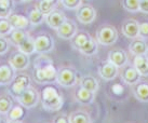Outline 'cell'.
<instances>
[{
  "label": "cell",
  "mask_w": 148,
  "mask_h": 123,
  "mask_svg": "<svg viewBox=\"0 0 148 123\" xmlns=\"http://www.w3.org/2000/svg\"><path fill=\"white\" fill-rule=\"evenodd\" d=\"M58 68L52 58L45 54H40L34 66V79L39 84H51L56 82Z\"/></svg>",
  "instance_id": "6da1fadb"
},
{
  "label": "cell",
  "mask_w": 148,
  "mask_h": 123,
  "mask_svg": "<svg viewBox=\"0 0 148 123\" xmlns=\"http://www.w3.org/2000/svg\"><path fill=\"white\" fill-rule=\"evenodd\" d=\"M40 99H41L42 107L50 112L60 111L64 105V97L62 93L58 91L56 86L51 85V84H47L42 89Z\"/></svg>",
  "instance_id": "7a4b0ae2"
},
{
  "label": "cell",
  "mask_w": 148,
  "mask_h": 123,
  "mask_svg": "<svg viewBox=\"0 0 148 123\" xmlns=\"http://www.w3.org/2000/svg\"><path fill=\"white\" fill-rule=\"evenodd\" d=\"M78 71L73 66H62L58 69V76H56V82L61 86L64 87H73L77 85L79 81Z\"/></svg>",
  "instance_id": "3957f363"
},
{
  "label": "cell",
  "mask_w": 148,
  "mask_h": 123,
  "mask_svg": "<svg viewBox=\"0 0 148 123\" xmlns=\"http://www.w3.org/2000/svg\"><path fill=\"white\" fill-rule=\"evenodd\" d=\"M119 33L114 25L103 24L96 29V41L102 45H112L118 41Z\"/></svg>",
  "instance_id": "277c9868"
},
{
  "label": "cell",
  "mask_w": 148,
  "mask_h": 123,
  "mask_svg": "<svg viewBox=\"0 0 148 123\" xmlns=\"http://www.w3.org/2000/svg\"><path fill=\"white\" fill-rule=\"evenodd\" d=\"M8 85V93L12 97L17 98L29 85H32V80H30L28 74H20L17 76H14L13 80L9 83Z\"/></svg>",
  "instance_id": "5b68a950"
},
{
  "label": "cell",
  "mask_w": 148,
  "mask_h": 123,
  "mask_svg": "<svg viewBox=\"0 0 148 123\" xmlns=\"http://www.w3.org/2000/svg\"><path fill=\"white\" fill-rule=\"evenodd\" d=\"M16 99L20 104L26 107V109H30L37 106L40 102V93L36 87L29 85Z\"/></svg>",
  "instance_id": "8992f818"
},
{
  "label": "cell",
  "mask_w": 148,
  "mask_h": 123,
  "mask_svg": "<svg viewBox=\"0 0 148 123\" xmlns=\"http://www.w3.org/2000/svg\"><path fill=\"white\" fill-rule=\"evenodd\" d=\"M96 9L91 4H81L76 9V17L79 23L83 25H90L96 18Z\"/></svg>",
  "instance_id": "52a82bcc"
},
{
  "label": "cell",
  "mask_w": 148,
  "mask_h": 123,
  "mask_svg": "<svg viewBox=\"0 0 148 123\" xmlns=\"http://www.w3.org/2000/svg\"><path fill=\"white\" fill-rule=\"evenodd\" d=\"M36 52L40 54H45L51 52L54 49V39L48 33H42L34 38Z\"/></svg>",
  "instance_id": "ba28073f"
},
{
  "label": "cell",
  "mask_w": 148,
  "mask_h": 123,
  "mask_svg": "<svg viewBox=\"0 0 148 123\" xmlns=\"http://www.w3.org/2000/svg\"><path fill=\"white\" fill-rule=\"evenodd\" d=\"M119 76L122 79V81L127 85H134L136 82H138L142 79V76L133 65L127 64L125 66L119 68Z\"/></svg>",
  "instance_id": "9c48e42d"
},
{
  "label": "cell",
  "mask_w": 148,
  "mask_h": 123,
  "mask_svg": "<svg viewBox=\"0 0 148 123\" xmlns=\"http://www.w3.org/2000/svg\"><path fill=\"white\" fill-rule=\"evenodd\" d=\"M97 72L101 78L105 81H111L119 76V68L108 59L101 63L97 67Z\"/></svg>",
  "instance_id": "30bf717a"
},
{
  "label": "cell",
  "mask_w": 148,
  "mask_h": 123,
  "mask_svg": "<svg viewBox=\"0 0 148 123\" xmlns=\"http://www.w3.org/2000/svg\"><path fill=\"white\" fill-rule=\"evenodd\" d=\"M77 31H78V26L76 22L69 18H66L64 23L56 29L58 36L64 40H70L77 33Z\"/></svg>",
  "instance_id": "8fae6325"
},
{
  "label": "cell",
  "mask_w": 148,
  "mask_h": 123,
  "mask_svg": "<svg viewBox=\"0 0 148 123\" xmlns=\"http://www.w3.org/2000/svg\"><path fill=\"white\" fill-rule=\"evenodd\" d=\"M29 55L23 53L22 51L17 50L11 54L9 57V64L12 66L14 70H24L29 66Z\"/></svg>",
  "instance_id": "7c38bea8"
},
{
  "label": "cell",
  "mask_w": 148,
  "mask_h": 123,
  "mask_svg": "<svg viewBox=\"0 0 148 123\" xmlns=\"http://www.w3.org/2000/svg\"><path fill=\"white\" fill-rule=\"evenodd\" d=\"M107 59L111 62L112 64H115L118 68H121V67L125 66L127 64H129V56H127V52L124 50L120 49V48L111 49L108 52Z\"/></svg>",
  "instance_id": "4fadbf2b"
},
{
  "label": "cell",
  "mask_w": 148,
  "mask_h": 123,
  "mask_svg": "<svg viewBox=\"0 0 148 123\" xmlns=\"http://www.w3.org/2000/svg\"><path fill=\"white\" fill-rule=\"evenodd\" d=\"M138 25L140 23L134 18H127L121 24V33L127 39H135L138 37Z\"/></svg>",
  "instance_id": "5bb4252c"
},
{
  "label": "cell",
  "mask_w": 148,
  "mask_h": 123,
  "mask_svg": "<svg viewBox=\"0 0 148 123\" xmlns=\"http://www.w3.org/2000/svg\"><path fill=\"white\" fill-rule=\"evenodd\" d=\"M66 18H67V17H66L65 13L63 12V11L58 10V9H54V10H52L49 14L45 15V22L48 24V26H49L50 28L56 30V29L64 23V20H65Z\"/></svg>",
  "instance_id": "9a60e30c"
},
{
  "label": "cell",
  "mask_w": 148,
  "mask_h": 123,
  "mask_svg": "<svg viewBox=\"0 0 148 123\" xmlns=\"http://www.w3.org/2000/svg\"><path fill=\"white\" fill-rule=\"evenodd\" d=\"M5 115H7V122H23L26 117V107L17 102L15 105H12Z\"/></svg>",
  "instance_id": "2e32d148"
},
{
  "label": "cell",
  "mask_w": 148,
  "mask_h": 123,
  "mask_svg": "<svg viewBox=\"0 0 148 123\" xmlns=\"http://www.w3.org/2000/svg\"><path fill=\"white\" fill-rule=\"evenodd\" d=\"M132 89L133 95L140 102H148V81L140 79L138 82H136Z\"/></svg>",
  "instance_id": "e0dca14e"
},
{
  "label": "cell",
  "mask_w": 148,
  "mask_h": 123,
  "mask_svg": "<svg viewBox=\"0 0 148 123\" xmlns=\"http://www.w3.org/2000/svg\"><path fill=\"white\" fill-rule=\"evenodd\" d=\"M131 43L129 44V51L130 53L136 55H147L148 54V44L144 39L137 37L135 39H132Z\"/></svg>",
  "instance_id": "ac0fdd59"
},
{
  "label": "cell",
  "mask_w": 148,
  "mask_h": 123,
  "mask_svg": "<svg viewBox=\"0 0 148 123\" xmlns=\"http://www.w3.org/2000/svg\"><path fill=\"white\" fill-rule=\"evenodd\" d=\"M75 99H76V102L83 104V105H91L95 100V94L79 85L78 90L75 93Z\"/></svg>",
  "instance_id": "d6986e66"
},
{
  "label": "cell",
  "mask_w": 148,
  "mask_h": 123,
  "mask_svg": "<svg viewBox=\"0 0 148 123\" xmlns=\"http://www.w3.org/2000/svg\"><path fill=\"white\" fill-rule=\"evenodd\" d=\"M69 123H92L93 119L91 115L84 109H77L68 115Z\"/></svg>",
  "instance_id": "ffe728a7"
},
{
  "label": "cell",
  "mask_w": 148,
  "mask_h": 123,
  "mask_svg": "<svg viewBox=\"0 0 148 123\" xmlns=\"http://www.w3.org/2000/svg\"><path fill=\"white\" fill-rule=\"evenodd\" d=\"M15 76V70L10 64L0 65V85H8Z\"/></svg>",
  "instance_id": "44dd1931"
},
{
  "label": "cell",
  "mask_w": 148,
  "mask_h": 123,
  "mask_svg": "<svg viewBox=\"0 0 148 123\" xmlns=\"http://www.w3.org/2000/svg\"><path fill=\"white\" fill-rule=\"evenodd\" d=\"M79 85L86 89V90L91 91L92 93H96L99 90V83L97 81V79L91 76V74H86V76H82L79 78Z\"/></svg>",
  "instance_id": "7402d4cb"
},
{
  "label": "cell",
  "mask_w": 148,
  "mask_h": 123,
  "mask_svg": "<svg viewBox=\"0 0 148 123\" xmlns=\"http://www.w3.org/2000/svg\"><path fill=\"white\" fill-rule=\"evenodd\" d=\"M9 22L11 23L13 28L26 29L29 27L30 22L28 20V16H25L23 14H17V13H11L8 16Z\"/></svg>",
  "instance_id": "603a6c76"
},
{
  "label": "cell",
  "mask_w": 148,
  "mask_h": 123,
  "mask_svg": "<svg viewBox=\"0 0 148 123\" xmlns=\"http://www.w3.org/2000/svg\"><path fill=\"white\" fill-rule=\"evenodd\" d=\"M29 36V33L25 30V29H20V28H13L11 30V33L8 35V39L10 41V43H12L15 46H18V44H21L22 42Z\"/></svg>",
  "instance_id": "cb8c5ba5"
},
{
  "label": "cell",
  "mask_w": 148,
  "mask_h": 123,
  "mask_svg": "<svg viewBox=\"0 0 148 123\" xmlns=\"http://www.w3.org/2000/svg\"><path fill=\"white\" fill-rule=\"evenodd\" d=\"M133 66L138 70L142 77H148V56L136 55L133 59Z\"/></svg>",
  "instance_id": "d4e9b609"
},
{
  "label": "cell",
  "mask_w": 148,
  "mask_h": 123,
  "mask_svg": "<svg viewBox=\"0 0 148 123\" xmlns=\"http://www.w3.org/2000/svg\"><path fill=\"white\" fill-rule=\"evenodd\" d=\"M17 49L22 51L23 53L27 54V55H32L36 52V48H35V40H34V38L29 35L28 37L26 38L23 42H22L21 44H18L17 46Z\"/></svg>",
  "instance_id": "484cf974"
},
{
  "label": "cell",
  "mask_w": 148,
  "mask_h": 123,
  "mask_svg": "<svg viewBox=\"0 0 148 123\" xmlns=\"http://www.w3.org/2000/svg\"><path fill=\"white\" fill-rule=\"evenodd\" d=\"M45 15L42 14L36 7H34L28 13V20L30 22V25H34V26H38V25L42 24L45 22Z\"/></svg>",
  "instance_id": "4316f807"
},
{
  "label": "cell",
  "mask_w": 148,
  "mask_h": 123,
  "mask_svg": "<svg viewBox=\"0 0 148 123\" xmlns=\"http://www.w3.org/2000/svg\"><path fill=\"white\" fill-rule=\"evenodd\" d=\"M13 105L12 96L10 94L0 95V115H7Z\"/></svg>",
  "instance_id": "83f0119b"
},
{
  "label": "cell",
  "mask_w": 148,
  "mask_h": 123,
  "mask_svg": "<svg viewBox=\"0 0 148 123\" xmlns=\"http://www.w3.org/2000/svg\"><path fill=\"white\" fill-rule=\"evenodd\" d=\"M13 0H0V17H8L13 11Z\"/></svg>",
  "instance_id": "f1b7e54d"
},
{
  "label": "cell",
  "mask_w": 148,
  "mask_h": 123,
  "mask_svg": "<svg viewBox=\"0 0 148 123\" xmlns=\"http://www.w3.org/2000/svg\"><path fill=\"white\" fill-rule=\"evenodd\" d=\"M55 7H56V5L50 3V2L45 1V0H38L37 3H36V8H37L42 14H45V15L49 14L52 10L55 9Z\"/></svg>",
  "instance_id": "f546056e"
},
{
  "label": "cell",
  "mask_w": 148,
  "mask_h": 123,
  "mask_svg": "<svg viewBox=\"0 0 148 123\" xmlns=\"http://www.w3.org/2000/svg\"><path fill=\"white\" fill-rule=\"evenodd\" d=\"M121 3L124 10H127L129 12L135 13L140 11V8H138L140 0H121Z\"/></svg>",
  "instance_id": "4dcf8cb0"
},
{
  "label": "cell",
  "mask_w": 148,
  "mask_h": 123,
  "mask_svg": "<svg viewBox=\"0 0 148 123\" xmlns=\"http://www.w3.org/2000/svg\"><path fill=\"white\" fill-rule=\"evenodd\" d=\"M13 29L8 17H0V36H8Z\"/></svg>",
  "instance_id": "1f68e13d"
},
{
  "label": "cell",
  "mask_w": 148,
  "mask_h": 123,
  "mask_svg": "<svg viewBox=\"0 0 148 123\" xmlns=\"http://www.w3.org/2000/svg\"><path fill=\"white\" fill-rule=\"evenodd\" d=\"M82 1L83 0H61V3L68 10H76L79 5L82 4Z\"/></svg>",
  "instance_id": "d6a6232c"
},
{
  "label": "cell",
  "mask_w": 148,
  "mask_h": 123,
  "mask_svg": "<svg viewBox=\"0 0 148 123\" xmlns=\"http://www.w3.org/2000/svg\"><path fill=\"white\" fill-rule=\"evenodd\" d=\"M138 37L142 39H148V20H144L138 25Z\"/></svg>",
  "instance_id": "836d02e7"
},
{
  "label": "cell",
  "mask_w": 148,
  "mask_h": 123,
  "mask_svg": "<svg viewBox=\"0 0 148 123\" xmlns=\"http://www.w3.org/2000/svg\"><path fill=\"white\" fill-rule=\"evenodd\" d=\"M10 46V41L5 36H0V55L7 53Z\"/></svg>",
  "instance_id": "e575fe53"
},
{
  "label": "cell",
  "mask_w": 148,
  "mask_h": 123,
  "mask_svg": "<svg viewBox=\"0 0 148 123\" xmlns=\"http://www.w3.org/2000/svg\"><path fill=\"white\" fill-rule=\"evenodd\" d=\"M110 90L115 95H122L124 93V86L119 83H115V84H112Z\"/></svg>",
  "instance_id": "d590c367"
},
{
  "label": "cell",
  "mask_w": 148,
  "mask_h": 123,
  "mask_svg": "<svg viewBox=\"0 0 148 123\" xmlns=\"http://www.w3.org/2000/svg\"><path fill=\"white\" fill-rule=\"evenodd\" d=\"M52 122L53 123H69V120H68V115H56L53 120H52Z\"/></svg>",
  "instance_id": "8d00e7d4"
},
{
  "label": "cell",
  "mask_w": 148,
  "mask_h": 123,
  "mask_svg": "<svg viewBox=\"0 0 148 123\" xmlns=\"http://www.w3.org/2000/svg\"><path fill=\"white\" fill-rule=\"evenodd\" d=\"M138 8H140V11L142 13L148 14V0H140Z\"/></svg>",
  "instance_id": "74e56055"
},
{
  "label": "cell",
  "mask_w": 148,
  "mask_h": 123,
  "mask_svg": "<svg viewBox=\"0 0 148 123\" xmlns=\"http://www.w3.org/2000/svg\"><path fill=\"white\" fill-rule=\"evenodd\" d=\"M45 1H48V2L54 4V5H56V4L58 3V1H60V0H45Z\"/></svg>",
  "instance_id": "f35d334b"
},
{
  "label": "cell",
  "mask_w": 148,
  "mask_h": 123,
  "mask_svg": "<svg viewBox=\"0 0 148 123\" xmlns=\"http://www.w3.org/2000/svg\"><path fill=\"white\" fill-rule=\"evenodd\" d=\"M21 1H23V2H28V1H32V0H21Z\"/></svg>",
  "instance_id": "ab89813d"
},
{
  "label": "cell",
  "mask_w": 148,
  "mask_h": 123,
  "mask_svg": "<svg viewBox=\"0 0 148 123\" xmlns=\"http://www.w3.org/2000/svg\"><path fill=\"white\" fill-rule=\"evenodd\" d=\"M0 122H1V119H0Z\"/></svg>",
  "instance_id": "60d3db41"
}]
</instances>
